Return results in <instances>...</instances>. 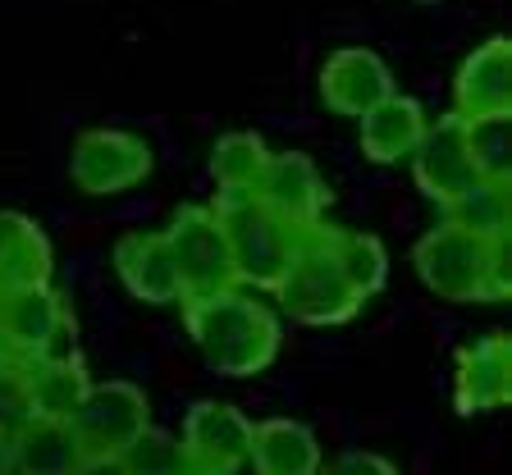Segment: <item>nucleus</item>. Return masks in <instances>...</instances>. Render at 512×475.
Returning <instances> with one entry per match:
<instances>
[{
    "label": "nucleus",
    "mask_w": 512,
    "mask_h": 475,
    "mask_svg": "<svg viewBox=\"0 0 512 475\" xmlns=\"http://www.w3.org/2000/svg\"><path fill=\"white\" fill-rule=\"evenodd\" d=\"M83 448V471H115L124 448L151 425V402L138 384L106 380L92 384L74 416H69Z\"/></svg>",
    "instance_id": "obj_5"
},
{
    "label": "nucleus",
    "mask_w": 512,
    "mask_h": 475,
    "mask_svg": "<svg viewBox=\"0 0 512 475\" xmlns=\"http://www.w3.org/2000/svg\"><path fill=\"white\" fill-rule=\"evenodd\" d=\"M270 151L261 142V133H224L211 147V179L215 192L224 197H247L261 183V169H266Z\"/></svg>",
    "instance_id": "obj_22"
},
{
    "label": "nucleus",
    "mask_w": 512,
    "mask_h": 475,
    "mask_svg": "<svg viewBox=\"0 0 512 475\" xmlns=\"http://www.w3.org/2000/svg\"><path fill=\"white\" fill-rule=\"evenodd\" d=\"M51 238L23 211H0V288L51 284Z\"/></svg>",
    "instance_id": "obj_19"
},
{
    "label": "nucleus",
    "mask_w": 512,
    "mask_h": 475,
    "mask_svg": "<svg viewBox=\"0 0 512 475\" xmlns=\"http://www.w3.org/2000/svg\"><path fill=\"white\" fill-rule=\"evenodd\" d=\"M426 106L416 96L389 92L380 106H371L362 115V156L371 165H398L416 151L421 133H426Z\"/></svg>",
    "instance_id": "obj_17"
},
{
    "label": "nucleus",
    "mask_w": 512,
    "mask_h": 475,
    "mask_svg": "<svg viewBox=\"0 0 512 475\" xmlns=\"http://www.w3.org/2000/svg\"><path fill=\"white\" fill-rule=\"evenodd\" d=\"M270 293L302 325H343L366 307V297L343 275L339 252H334V224L325 220L307 224L298 233L293 261H288V270L279 275V284Z\"/></svg>",
    "instance_id": "obj_3"
},
{
    "label": "nucleus",
    "mask_w": 512,
    "mask_h": 475,
    "mask_svg": "<svg viewBox=\"0 0 512 475\" xmlns=\"http://www.w3.org/2000/svg\"><path fill=\"white\" fill-rule=\"evenodd\" d=\"M512 402V338L480 334L476 343L458 348L453 361V407L462 416H480Z\"/></svg>",
    "instance_id": "obj_11"
},
{
    "label": "nucleus",
    "mask_w": 512,
    "mask_h": 475,
    "mask_svg": "<svg viewBox=\"0 0 512 475\" xmlns=\"http://www.w3.org/2000/svg\"><path fill=\"white\" fill-rule=\"evenodd\" d=\"M183 453L197 475H234L252 453V421L229 402H192L183 416Z\"/></svg>",
    "instance_id": "obj_9"
},
{
    "label": "nucleus",
    "mask_w": 512,
    "mask_h": 475,
    "mask_svg": "<svg viewBox=\"0 0 512 475\" xmlns=\"http://www.w3.org/2000/svg\"><path fill=\"white\" fill-rule=\"evenodd\" d=\"M508 119L512 115H485V119H467V147L476 160L480 174H494V179H512L508 174Z\"/></svg>",
    "instance_id": "obj_25"
},
{
    "label": "nucleus",
    "mask_w": 512,
    "mask_h": 475,
    "mask_svg": "<svg viewBox=\"0 0 512 475\" xmlns=\"http://www.w3.org/2000/svg\"><path fill=\"white\" fill-rule=\"evenodd\" d=\"M389 92H398L394 69L366 46H343L320 64V101L343 119H362Z\"/></svg>",
    "instance_id": "obj_12"
},
{
    "label": "nucleus",
    "mask_w": 512,
    "mask_h": 475,
    "mask_svg": "<svg viewBox=\"0 0 512 475\" xmlns=\"http://www.w3.org/2000/svg\"><path fill=\"white\" fill-rule=\"evenodd\" d=\"M165 238H170V252L179 261L183 297H206V293H220V288H238L234 252H229V238H224V224L215 215V206H202V201L179 206Z\"/></svg>",
    "instance_id": "obj_7"
},
{
    "label": "nucleus",
    "mask_w": 512,
    "mask_h": 475,
    "mask_svg": "<svg viewBox=\"0 0 512 475\" xmlns=\"http://www.w3.org/2000/svg\"><path fill=\"white\" fill-rule=\"evenodd\" d=\"M115 275L147 307H174L183 302V275L165 233H124L115 243Z\"/></svg>",
    "instance_id": "obj_13"
},
{
    "label": "nucleus",
    "mask_w": 512,
    "mask_h": 475,
    "mask_svg": "<svg viewBox=\"0 0 512 475\" xmlns=\"http://www.w3.org/2000/svg\"><path fill=\"white\" fill-rule=\"evenodd\" d=\"M0 343L23 361L78 352V320L51 284L0 288Z\"/></svg>",
    "instance_id": "obj_6"
},
{
    "label": "nucleus",
    "mask_w": 512,
    "mask_h": 475,
    "mask_svg": "<svg viewBox=\"0 0 512 475\" xmlns=\"http://www.w3.org/2000/svg\"><path fill=\"white\" fill-rule=\"evenodd\" d=\"M453 110L462 119L512 115V42L508 37H490V42L476 46L462 60L458 78H453Z\"/></svg>",
    "instance_id": "obj_15"
},
{
    "label": "nucleus",
    "mask_w": 512,
    "mask_h": 475,
    "mask_svg": "<svg viewBox=\"0 0 512 475\" xmlns=\"http://www.w3.org/2000/svg\"><path fill=\"white\" fill-rule=\"evenodd\" d=\"M183 325L188 338L197 343L202 361L215 375L229 380H252L261 370H270V361L284 348V325L279 316L256 302V297L238 293V288H220L206 297H183Z\"/></svg>",
    "instance_id": "obj_1"
},
{
    "label": "nucleus",
    "mask_w": 512,
    "mask_h": 475,
    "mask_svg": "<svg viewBox=\"0 0 512 475\" xmlns=\"http://www.w3.org/2000/svg\"><path fill=\"white\" fill-rule=\"evenodd\" d=\"M339 475H394V462L389 457H375V453H343L334 462Z\"/></svg>",
    "instance_id": "obj_27"
},
{
    "label": "nucleus",
    "mask_w": 512,
    "mask_h": 475,
    "mask_svg": "<svg viewBox=\"0 0 512 475\" xmlns=\"http://www.w3.org/2000/svg\"><path fill=\"white\" fill-rule=\"evenodd\" d=\"M10 457L14 471L28 475H74L83 471V448L64 416H37L28 412L10 425Z\"/></svg>",
    "instance_id": "obj_16"
},
{
    "label": "nucleus",
    "mask_w": 512,
    "mask_h": 475,
    "mask_svg": "<svg viewBox=\"0 0 512 475\" xmlns=\"http://www.w3.org/2000/svg\"><path fill=\"white\" fill-rule=\"evenodd\" d=\"M0 352H5V343H0Z\"/></svg>",
    "instance_id": "obj_30"
},
{
    "label": "nucleus",
    "mask_w": 512,
    "mask_h": 475,
    "mask_svg": "<svg viewBox=\"0 0 512 475\" xmlns=\"http://www.w3.org/2000/svg\"><path fill=\"white\" fill-rule=\"evenodd\" d=\"M256 197L266 206H275L284 220L307 229V224L325 220L330 183L316 169V160L302 156V151H270L266 169H261V183H256Z\"/></svg>",
    "instance_id": "obj_14"
},
{
    "label": "nucleus",
    "mask_w": 512,
    "mask_h": 475,
    "mask_svg": "<svg viewBox=\"0 0 512 475\" xmlns=\"http://www.w3.org/2000/svg\"><path fill=\"white\" fill-rule=\"evenodd\" d=\"M407 160H412V179L421 188V197H430L439 211L480 179V169L467 147V119L458 110L426 124V133H421V142H416V151Z\"/></svg>",
    "instance_id": "obj_10"
},
{
    "label": "nucleus",
    "mask_w": 512,
    "mask_h": 475,
    "mask_svg": "<svg viewBox=\"0 0 512 475\" xmlns=\"http://www.w3.org/2000/svg\"><path fill=\"white\" fill-rule=\"evenodd\" d=\"M334 252H339L343 275L352 279V288L362 297H375L389 284V252L375 233H352V229H334Z\"/></svg>",
    "instance_id": "obj_23"
},
{
    "label": "nucleus",
    "mask_w": 512,
    "mask_h": 475,
    "mask_svg": "<svg viewBox=\"0 0 512 475\" xmlns=\"http://www.w3.org/2000/svg\"><path fill=\"white\" fill-rule=\"evenodd\" d=\"M0 471H14V457H10V425H0Z\"/></svg>",
    "instance_id": "obj_28"
},
{
    "label": "nucleus",
    "mask_w": 512,
    "mask_h": 475,
    "mask_svg": "<svg viewBox=\"0 0 512 475\" xmlns=\"http://www.w3.org/2000/svg\"><path fill=\"white\" fill-rule=\"evenodd\" d=\"M215 215L224 224V238H229V252H234V275L238 288H270L279 284V275L288 270L293 261V247H298V233L302 224L284 220L275 206L247 192V197H224L215 192Z\"/></svg>",
    "instance_id": "obj_4"
},
{
    "label": "nucleus",
    "mask_w": 512,
    "mask_h": 475,
    "mask_svg": "<svg viewBox=\"0 0 512 475\" xmlns=\"http://www.w3.org/2000/svg\"><path fill=\"white\" fill-rule=\"evenodd\" d=\"M247 466L256 475H316L325 466V457H320V439L311 425L275 416V421L252 425Z\"/></svg>",
    "instance_id": "obj_18"
},
{
    "label": "nucleus",
    "mask_w": 512,
    "mask_h": 475,
    "mask_svg": "<svg viewBox=\"0 0 512 475\" xmlns=\"http://www.w3.org/2000/svg\"><path fill=\"white\" fill-rule=\"evenodd\" d=\"M32 412V370L23 357L0 352V425H14Z\"/></svg>",
    "instance_id": "obj_26"
},
{
    "label": "nucleus",
    "mask_w": 512,
    "mask_h": 475,
    "mask_svg": "<svg viewBox=\"0 0 512 475\" xmlns=\"http://www.w3.org/2000/svg\"><path fill=\"white\" fill-rule=\"evenodd\" d=\"M416 5H439V0H416Z\"/></svg>",
    "instance_id": "obj_29"
},
{
    "label": "nucleus",
    "mask_w": 512,
    "mask_h": 475,
    "mask_svg": "<svg viewBox=\"0 0 512 475\" xmlns=\"http://www.w3.org/2000/svg\"><path fill=\"white\" fill-rule=\"evenodd\" d=\"M151 165H156L151 147L128 128H87L69 151V179L92 197H115V192L138 188L151 174Z\"/></svg>",
    "instance_id": "obj_8"
},
{
    "label": "nucleus",
    "mask_w": 512,
    "mask_h": 475,
    "mask_svg": "<svg viewBox=\"0 0 512 475\" xmlns=\"http://www.w3.org/2000/svg\"><path fill=\"white\" fill-rule=\"evenodd\" d=\"M115 471L128 475H179L188 471V453H183V439L160 425H147V430L124 448V457L115 462Z\"/></svg>",
    "instance_id": "obj_24"
},
{
    "label": "nucleus",
    "mask_w": 512,
    "mask_h": 475,
    "mask_svg": "<svg viewBox=\"0 0 512 475\" xmlns=\"http://www.w3.org/2000/svg\"><path fill=\"white\" fill-rule=\"evenodd\" d=\"M421 284L444 302H503L512 297L508 243H490L462 224L444 220L412 247Z\"/></svg>",
    "instance_id": "obj_2"
},
{
    "label": "nucleus",
    "mask_w": 512,
    "mask_h": 475,
    "mask_svg": "<svg viewBox=\"0 0 512 475\" xmlns=\"http://www.w3.org/2000/svg\"><path fill=\"white\" fill-rule=\"evenodd\" d=\"M28 370H32V412L37 416H64V421H69V416L83 407L87 389H92L83 352L28 361Z\"/></svg>",
    "instance_id": "obj_21"
},
{
    "label": "nucleus",
    "mask_w": 512,
    "mask_h": 475,
    "mask_svg": "<svg viewBox=\"0 0 512 475\" xmlns=\"http://www.w3.org/2000/svg\"><path fill=\"white\" fill-rule=\"evenodd\" d=\"M444 220L462 224V229L490 238V243H508L512 233V179H494V174H480L467 192L444 206Z\"/></svg>",
    "instance_id": "obj_20"
}]
</instances>
